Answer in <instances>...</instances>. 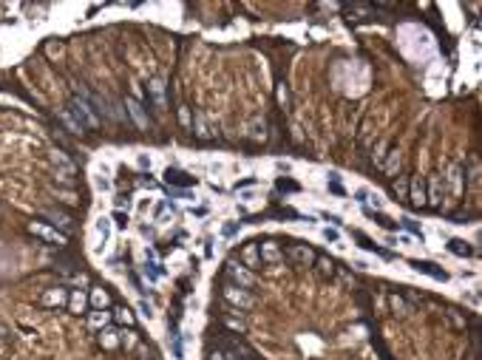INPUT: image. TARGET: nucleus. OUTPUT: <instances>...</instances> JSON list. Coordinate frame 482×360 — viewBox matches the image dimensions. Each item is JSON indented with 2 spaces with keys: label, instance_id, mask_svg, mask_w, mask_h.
Segmentation results:
<instances>
[{
  "label": "nucleus",
  "instance_id": "obj_5",
  "mask_svg": "<svg viewBox=\"0 0 482 360\" xmlns=\"http://www.w3.org/2000/svg\"><path fill=\"white\" fill-rule=\"evenodd\" d=\"M224 298H227L233 306H241V309H250L252 303H255V298H252L250 292H244V289H238V287H227L224 289Z\"/></svg>",
  "mask_w": 482,
  "mask_h": 360
},
{
  "label": "nucleus",
  "instance_id": "obj_14",
  "mask_svg": "<svg viewBox=\"0 0 482 360\" xmlns=\"http://www.w3.org/2000/svg\"><path fill=\"white\" fill-rule=\"evenodd\" d=\"M352 236H355V241H360V247H363V250L374 252V255H380V258H391V252H389V250H383V247H377V244L372 241V238H366L363 233H352Z\"/></svg>",
  "mask_w": 482,
  "mask_h": 360
},
{
  "label": "nucleus",
  "instance_id": "obj_28",
  "mask_svg": "<svg viewBox=\"0 0 482 360\" xmlns=\"http://www.w3.org/2000/svg\"><path fill=\"white\" fill-rule=\"evenodd\" d=\"M116 343H119V338H116L114 329H105V332H102V346H105V349H114Z\"/></svg>",
  "mask_w": 482,
  "mask_h": 360
},
{
  "label": "nucleus",
  "instance_id": "obj_34",
  "mask_svg": "<svg viewBox=\"0 0 482 360\" xmlns=\"http://www.w3.org/2000/svg\"><path fill=\"white\" fill-rule=\"evenodd\" d=\"M105 324H108V315H105V312H94V315H91V326H105Z\"/></svg>",
  "mask_w": 482,
  "mask_h": 360
},
{
  "label": "nucleus",
  "instance_id": "obj_21",
  "mask_svg": "<svg viewBox=\"0 0 482 360\" xmlns=\"http://www.w3.org/2000/svg\"><path fill=\"white\" fill-rule=\"evenodd\" d=\"M91 303L97 306V309H105V306L111 303V298H108L105 289H94V292H91Z\"/></svg>",
  "mask_w": 482,
  "mask_h": 360
},
{
  "label": "nucleus",
  "instance_id": "obj_20",
  "mask_svg": "<svg viewBox=\"0 0 482 360\" xmlns=\"http://www.w3.org/2000/svg\"><path fill=\"white\" fill-rule=\"evenodd\" d=\"M43 303H49V306H63V303H65V292H63V289H51V292H46Z\"/></svg>",
  "mask_w": 482,
  "mask_h": 360
},
{
  "label": "nucleus",
  "instance_id": "obj_46",
  "mask_svg": "<svg viewBox=\"0 0 482 360\" xmlns=\"http://www.w3.org/2000/svg\"><path fill=\"white\" fill-rule=\"evenodd\" d=\"M122 340H125L128 346H137V335H134V332H128V338H122Z\"/></svg>",
  "mask_w": 482,
  "mask_h": 360
},
{
  "label": "nucleus",
  "instance_id": "obj_23",
  "mask_svg": "<svg viewBox=\"0 0 482 360\" xmlns=\"http://www.w3.org/2000/svg\"><path fill=\"white\" fill-rule=\"evenodd\" d=\"M68 306H71V312H82V309H85V295L77 289V292L68 298Z\"/></svg>",
  "mask_w": 482,
  "mask_h": 360
},
{
  "label": "nucleus",
  "instance_id": "obj_42",
  "mask_svg": "<svg viewBox=\"0 0 482 360\" xmlns=\"http://www.w3.org/2000/svg\"><path fill=\"white\" fill-rule=\"evenodd\" d=\"M252 185H258V179H241V182H236V190L238 188H252Z\"/></svg>",
  "mask_w": 482,
  "mask_h": 360
},
{
  "label": "nucleus",
  "instance_id": "obj_17",
  "mask_svg": "<svg viewBox=\"0 0 482 360\" xmlns=\"http://www.w3.org/2000/svg\"><path fill=\"white\" fill-rule=\"evenodd\" d=\"M258 258H261V261H278V258H281V252H278V247H275V241H264V244L258 247Z\"/></svg>",
  "mask_w": 482,
  "mask_h": 360
},
{
  "label": "nucleus",
  "instance_id": "obj_47",
  "mask_svg": "<svg viewBox=\"0 0 482 360\" xmlns=\"http://www.w3.org/2000/svg\"><path fill=\"white\" fill-rule=\"evenodd\" d=\"M204 213H207V210H204V207H196V210H190V216H199V218H202Z\"/></svg>",
  "mask_w": 482,
  "mask_h": 360
},
{
  "label": "nucleus",
  "instance_id": "obj_26",
  "mask_svg": "<svg viewBox=\"0 0 482 360\" xmlns=\"http://www.w3.org/2000/svg\"><path fill=\"white\" fill-rule=\"evenodd\" d=\"M60 122H63L65 128L71 130V133H82V128H79V125L71 119V114H68V111H63V114H60Z\"/></svg>",
  "mask_w": 482,
  "mask_h": 360
},
{
  "label": "nucleus",
  "instance_id": "obj_30",
  "mask_svg": "<svg viewBox=\"0 0 482 360\" xmlns=\"http://www.w3.org/2000/svg\"><path fill=\"white\" fill-rule=\"evenodd\" d=\"M391 309L400 312V315H406V312H409V303H406L400 295H391Z\"/></svg>",
  "mask_w": 482,
  "mask_h": 360
},
{
  "label": "nucleus",
  "instance_id": "obj_38",
  "mask_svg": "<svg viewBox=\"0 0 482 360\" xmlns=\"http://www.w3.org/2000/svg\"><path fill=\"white\" fill-rule=\"evenodd\" d=\"M397 162H400V159H397V151H391V153H389V162H386L383 167H386V170H395V167H397Z\"/></svg>",
  "mask_w": 482,
  "mask_h": 360
},
{
  "label": "nucleus",
  "instance_id": "obj_10",
  "mask_svg": "<svg viewBox=\"0 0 482 360\" xmlns=\"http://www.w3.org/2000/svg\"><path fill=\"white\" fill-rule=\"evenodd\" d=\"M125 108H128V114L137 119L139 128H148V114H145V108L139 105L137 100H134V97H128V100H125Z\"/></svg>",
  "mask_w": 482,
  "mask_h": 360
},
{
  "label": "nucleus",
  "instance_id": "obj_6",
  "mask_svg": "<svg viewBox=\"0 0 482 360\" xmlns=\"http://www.w3.org/2000/svg\"><path fill=\"white\" fill-rule=\"evenodd\" d=\"M94 230H97V236H100L97 252H102L105 247H108V241H111V230H114V224H111V216H100V218H97V224H94Z\"/></svg>",
  "mask_w": 482,
  "mask_h": 360
},
{
  "label": "nucleus",
  "instance_id": "obj_11",
  "mask_svg": "<svg viewBox=\"0 0 482 360\" xmlns=\"http://www.w3.org/2000/svg\"><path fill=\"white\" fill-rule=\"evenodd\" d=\"M355 202H360L363 207L374 204V210H380V207H383L380 196H377V193H372V190H366V188H358V190H355Z\"/></svg>",
  "mask_w": 482,
  "mask_h": 360
},
{
  "label": "nucleus",
  "instance_id": "obj_15",
  "mask_svg": "<svg viewBox=\"0 0 482 360\" xmlns=\"http://www.w3.org/2000/svg\"><path fill=\"white\" fill-rule=\"evenodd\" d=\"M411 202L417 204V207L428 202V196H425V182H423V179H411Z\"/></svg>",
  "mask_w": 482,
  "mask_h": 360
},
{
  "label": "nucleus",
  "instance_id": "obj_29",
  "mask_svg": "<svg viewBox=\"0 0 482 360\" xmlns=\"http://www.w3.org/2000/svg\"><path fill=\"white\" fill-rule=\"evenodd\" d=\"M111 224H116V227H128V213H125V210H114Z\"/></svg>",
  "mask_w": 482,
  "mask_h": 360
},
{
  "label": "nucleus",
  "instance_id": "obj_36",
  "mask_svg": "<svg viewBox=\"0 0 482 360\" xmlns=\"http://www.w3.org/2000/svg\"><path fill=\"white\" fill-rule=\"evenodd\" d=\"M324 238H326V241H332V244H338V241H340V233L332 230V227H326V230H324Z\"/></svg>",
  "mask_w": 482,
  "mask_h": 360
},
{
  "label": "nucleus",
  "instance_id": "obj_41",
  "mask_svg": "<svg viewBox=\"0 0 482 360\" xmlns=\"http://www.w3.org/2000/svg\"><path fill=\"white\" fill-rule=\"evenodd\" d=\"M431 202H434V204H440V202H443V199H440V185H437V182L431 185Z\"/></svg>",
  "mask_w": 482,
  "mask_h": 360
},
{
  "label": "nucleus",
  "instance_id": "obj_32",
  "mask_svg": "<svg viewBox=\"0 0 482 360\" xmlns=\"http://www.w3.org/2000/svg\"><path fill=\"white\" fill-rule=\"evenodd\" d=\"M275 188H278L281 193H292V190H298V185L295 182H289V179H278L275 182Z\"/></svg>",
  "mask_w": 482,
  "mask_h": 360
},
{
  "label": "nucleus",
  "instance_id": "obj_12",
  "mask_svg": "<svg viewBox=\"0 0 482 360\" xmlns=\"http://www.w3.org/2000/svg\"><path fill=\"white\" fill-rule=\"evenodd\" d=\"M363 216H366V218H374V221L380 224L383 230H389V233H395V230H397V221H391V218H389V216H383L380 210H372V207H363Z\"/></svg>",
  "mask_w": 482,
  "mask_h": 360
},
{
  "label": "nucleus",
  "instance_id": "obj_40",
  "mask_svg": "<svg viewBox=\"0 0 482 360\" xmlns=\"http://www.w3.org/2000/svg\"><path fill=\"white\" fill-rule=\"evenodd\" d=\"M321 218H324V221H329V224H340V216H338V213H321Z\"/></svg>",
  "mask_w": 482,
  "mask_h": 360
},
{
  "label": "nucleus",
  "instance_id": "obj_16",
  "mask_svg": "<svg viewBox=\"0 0 482 360\" xmlns=\"http://www.w3.org/2000/svg\"><path fill=\"white\" fill-rule=\"evenodd\" d=\"M148 91L153 94V102L162 108V105H165V79H159V77L151 79V82H148Z\"/></svg>",
  "mask_w": 482,
  "mask_h": 360
},
{
  "label": "nucleus",
  "instance_id": "obj_4",
  "mask_svg": "<svg viewBox=\"0 0 482 360\" xmlns=\"http://www.w3.org/2000/svg\"><path fill=\"white\" fill-rule=\"evenodd\" d=\"M411 266L417 269V273L428 275V278H434V281H448V273L443 269L440 264H434V261H423V258H414L411 261Z\"/></svg>",
  "mask_w": 482,
  "mask_h": 360
},
{
  "label": "nucleus",
  "instance_id": "obj_48",
  "mask_svg": "<svg viewBox=\"0 0 482 360\" xmlns=\"http://www.w3.org/2000/svg\"><path fill=\"white\" fill-rule=\"evenodd\" d=\"M213 360H224V354L222 352H213Z\"/></svg>",
  "mask_w": 482,
  "mask_h": 360
},
{
  "label": "nucleus",
  "instance_id": "obj_19",
  "mask_svg": "<svg viewBox=\"0 0 482 360\" xmlns=\"http://www.w3.org/2000/svg\"><path fill=\"white\" fill-rule=\"evenodd\" d=\"M397 227H403V230H409V233H411V236H414V238H420V241H423V230H420V227H417V221H414V218H411V216H403V218H400V221H397Z\"/></svg>",
  "mask_w": 482,
  "mask_h": 360
},
{
  "label": "nucleus",
  "instance_id": "obj_31",
  "mask_svg": "<svg viewBox=\"0 0 482 360\" xmlns=\"http://www.w3.org/2000/svg\"><path fill=\"white\" fill-rule=\"evenodd\" d=\"M94 188L100 190V193H108V190H111V182L100 173V176H94Z\"/></svg>",
  "mask_w": 482,
  "mask_h": 360
},
{
  "label": "nucleus",
  "instance_id": "obj_8",
  "mask_svg": "<svg viewBox=\"0 0 482 360\" xmlns=\"http://www.w3.org/2000/svg\"><path fill=\"white\" fill-rule=\"evenodd\" d=\"M446 247H448L451 255H457V258H468V255H474V247L468 244L465 238H451Z\"/></svg>",
  "mask_w": 482,
  "mask_h": 360
},
{
  "label": "nucleus",
  "instance_id": "obj_2",
  "mask_svg": "<svg viewBox=\"0 0 482 360\" xmlns=\"http://www.w3.org/2000/svg\"><path fill=\"white\" fill-rule=\"evenodd\" d=\"M162 182H165L170 190L196 188V176H190V173L182 170V167H165V170H162Z\"/></svg>",
  "mask_w": 482,
  "mask_h": 360
},
{
  "label": "nucleus",
  "instance_id": "obj_1",
  "mask_svg": "<svg viewBox=\"0 0 482 360\" xmlns=\"http://www.w3.org/2000/svg\"><path fill=\"white\" fill-rule=\"evenodd\" d=\"M68 114H71V119H74V122H77L82 130L100 128V116L94 114V108L88 105L85 100H71V108H68Z\"/></svg>",
  "mask_w": 482,
  "mask_h": 360
},
{
  "label": "nucleus",
  "instance_id": "obj_43",
  "mask_svg": "<svg viewBox=\"0 0 482 360\" xmlns=\"http://www.w3.org/2000/svg\"><path fill=\"white\" fill-rule=\"evenodd\" d=\"M329 190L335 196H343V188H340V182H329Z\"/></svg>",
  "mask_w": 482,
  "mask_h": 360
},
{
  "label": "nucleus",
  "instance_id": "obj_18",
  "mask_svg": "<svg viewBox=\"0 0 482 360\" xmlns=\"http://www.w3.org/2000/svg\"><path fill=\"white\" fill-rule=\"evenodd\" d=\"M46 216L51 218V224H54V227H63V230H71V218L65 216V213H60V210H46Z\"/></svg>",
  "mask_w": 482,
  "mask_h": 360
},
{
  "label": "nucleus",
  "instance_id": "obj_25",
  "mask_svg": "<svg viewBox=\"0 0 482 360\" xmlns=\"http://www.w3.org/2000/svg\"><path fill=\"white\" fill-rule=\"evenodd\" d=\"M130 204H134V196H130V193H119V196L114 199V207H116V210H125V213H128Z\"/></svg>",
  "mask_w": 482,
  "mask_h": 360
},
{
  "label": "nucleus",
  "instance_id": "obj_13",
  "mask_svg": "<svg viewBox=\"0 0 482 360\" xmlns=\"http://www.w3.org/2000/svg\"><path fill=\"white\" fill-rule=\"evenodd\" d=\"M29 230L34 233V236H40V238H46V241H57V244H63L65 241V233H54V230H49V227H43V224H29Z\"/></svg>",
  "mask_w": 482,
  "mask_h": 360
},
{
  "label": "nucleus",
  "instance_id": "obj_39",
  "mask_svg": "<svg viewBox=\"0 0 482 360\" xmlns=\"http://www.w3.org/2000/svg\"><path fill=\"white\" fill-rule=\"evenodd\" d=\"M137 165H139V167H148V170H151V156H148V153H139V156H137Z\"/></svg>",
  "mask_w": 482,
  "mask_h": 360
},
{
  "label": "nucleus",
  "instance_id": "obj_45",
  "mask_svg": "<svg viewBox=\"0 0 482 360\" xmlns=\"http://www.w3.org/2000/svg\"><path fill=\"white\" fill-rule=\"evenodd\" d=\"M326 179H329V182H340V173L338 170H329V173H326Z\"/></svg>",
  "mask_w": 482,
  "mask_h": 360
},
{
  "label": "nucleus",
  "instance_id": "obj_9",
  "mask_svg": "<svg viewBox=\"0 0 482 360\" xmlns=\"http://www.w3.org/2000/svg\"><path fill=\"white\" fill-rule=\"evenodd\" d=\"M167 349H170V354L176 360H185V340H182L179 329H173L170 335H167Z\"/></svg>",
  "mask_w": 482,
  "mask_h": 360
},
{
  "label": "nucleus",
  "instance_id": "obj_33",
  "mask_svg": "<svg viewBox=\"0 0 482 360\" xmlns=\"http://www.w3.org/2000/svg\"><path fill=\"white\" fill-rule=\"evenodd\" d=\"M451 190H454V193H460V190H462V176H460V167H454V170H451Z\"/></svg>",
  "mask_w": 482,
  "mask_h": 360
},
{
  "label": "nucleus",
  "instance_id": "obj_44",
  "mask_svg": "<svg viewBox=\"0 0 482 360\" xmlns=\"http://www.w3.org/2000/svg\"><path fill=\"white\" fill-rule=\"evenodd\" d=\"M179 119H182V125H190V111L182 108V111H179Z\"/></svg>",
  "mask_w": 482,
  "mask_h": 360
},
{
  "label": "nucleus",
  "instance_id": "obj_3",
  "mask_svg": "<svg viewBox=\"0 0 482 360\" xmlns=\"http://www.w3.org/2000/svg\"><path fill=\"white\" fill-rule=\"evenodd\" d=\"M227 278H230L233 284H238V287L241 289H250L252 284H255V275L250 273V269H247L244 264H241V261H230V264H227Z\"/></svg>",
  "mask_w": 482,
  "mask_h": 360
},
{
  "label": "nucleus",
  "instance_id": "obj_22",
  "mask_svg": "<svg viewBox=\"0 0 482 360\" xmlns=\"http://www.w3.org/2000/svg\"><path fill=\"white\" fill-rule=\"evenodd\" d=\"M238 230H241V221H224V224H222V238H227V241H230V238L238 236Z\"/></svg>",
  "mask_w": 482,
  "mask_h": 360
},
{
  "label": "nucleus",
  "instance_id": "obj_7",
  "mask_svg": "<svg viewBox=\"0 0 482 360\" xmlns=\"http://www.w3.org/2000/svg\"><path fill=\"white\" fill-rule=\"evenodd\" d=\"M162 275H165V269H162V264H159V261L145 258V264H142V278H145V281H148V284H156Z\"/></svg>",
  "mask_w": 482,
  "mask_h": 360
},
{
  "label": "nucleus",
  "instance_id": "obj_24",
  "mask_svg": "<svg viewBox=\"0 0 482 360\" xmlns=\"http://www.w3.org/2000/svg\"><path fill=\"white\" fill-rule=\"evenodd\" d=\"M289 255H292V258H298V261H312V258H315L310 247H292V250H289Z\"/></svg>",
  "mask_w": 482,
  "mask_h": 360
},
{
  "label": "nucleus",
  "instance_id": "obj_35",
  "mask_svg": "<svg viewBox=\"0 0 482 360\" xmlns=\"http://www.w3.org/2000/svg\"><path fill=\"white\" fill-rule=\"evenodd\" d=\"M116 321H119V324H134V315H130L128 309H116Z\"/></svg>",
  "mask_w": 482,
  "mask_h": 360
},
{
  "label": "nucleus",
  "instance_id": "obj_27",
  "mask_svg": "<svg viewBox=\"0 0 482 360\" xmlns=\"http://www.w3.org/2000/svg\"><path fill=\"white\" fill-rule=\"evenodd\" d=\"M241 258H244L250 266H255V264H258L261 258H258V250H255V244H250V247H247V250L241 252Z\"/></svg>",
  "mask_w": 482,
  "mask_h": 360
},
{
  "label": "nucleus",
  "instance_id": "obj_37",
  "mask_svg": "<svg viewBox=\"0 0 482 360\" xmlns=\"http://www.w3.org/2000/svg\"><path fill=\"white\" fill-rule=\"evenodd\" d=\"M139 312H142V315L148 318V321H151V318H153V306H151V303H148V301H139Z\"/></svg>",
  "mask_w": 482,
  "mask_h": 360
}]
</instances>
